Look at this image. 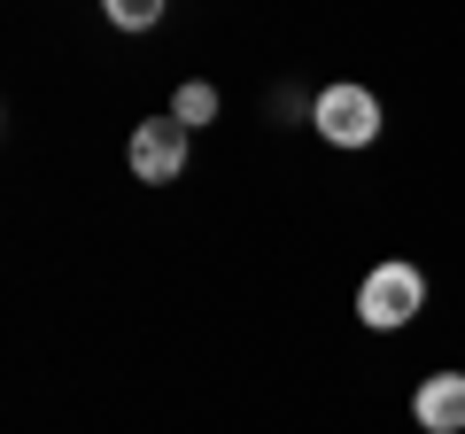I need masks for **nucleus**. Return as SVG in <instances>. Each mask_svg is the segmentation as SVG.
<instances>
[{
  "label": "nucleus",
  "mask_w": 465,
  "mask_h": 434,
  "mask_svg": "<svg viewBox=\"0 0 465 434\" xmlns=\"http://www.w3.org/2000/svg\"><path fill=\"white\" fill-rule=\"evenodd\" d=\"M419 311H427V271H419V264L388 256V264L365 271V287H357V318H365L372 334H396V326H411Z\"/></svg>",
  "instance_id": "1"
},
{
  "label": "nucleus",
  "mask_w": 465,
  "mask_h": 434,
  "mask_svg": "<svg viewBox=\"0 0 465 434\" xmlns=\"http://www.w3.org/2000/svg\"><path fill=\"white\" fill-rule=\"evenodd\" d=\"M311 124L333 148H372V140H381V101H372L365 85H326V94L311 101Z\"/></svg>",
  "instance_id": "2"
},
{
  "label": "nucleus",
  "mask_w": 465,
  "mask_h": 434,
  "mask_svg": "<svg viewBox=\"0 0 465 434\" xmlns=\"http://www.w3.org/2000/svg\"><path fill=\"white\" fill-rule=\"evenodd\" d=\"M186 140H194V133H186L179 117H148V124L133 133V171H140L148 186H171V179L186 171Z\"/></svg>",
  "instance_id": "3"
},
{
  "label": "nucleus",
  "mask_w": 465,
  "mask_h": 434,
  "mask_svg": "<svg viewBox=\"0 0 465 434\" xmlns=\"http://www.w3.org/2000/svg\"><path fill=\"white\" fill-rule=\"evenodd\" d=\"M419 434H465V372H427L411 396Z\"/></svg>",
  "instance_id": "4"
},
{
  "label": "nucleus",
  "mask_w": 465,
  "mask_h": 434,
  "mask_svg": "<svg viewBox=\"0 0 465 434\" xmlns=\"http://www.w3.org/2000/svg\"><path fill=\"white\" fill-rule=\"evenodd\" d=\"M101 8H109V24H116V32H155L171 0H101Z\"/></svg>",
  "instance_id": "5"
},
{
  "label": "nucleus",
  "mask_w": 465,
  "mask_h": 434,
  "mask_svg": "<svg viewBox=\"0 0 465 434\" xmlns=\"http://www.w3.org/2000/svg\"><path fill=\"white\" fill-rule=\"evenodd\" d=\"M171 117H179L186 133H194V124H210V117H217V85H202V78H194V85H179V101H171Z\"/></svg>",
  "instance_id": "6"
}]
</instances>
